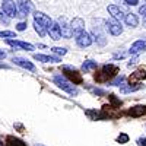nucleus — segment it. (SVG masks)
Here are the masks:
<instances>
[{"label":"nucleus","mask_w":146,"mask_h":146,"mask_svg":"<svg viewBox=\"0 0 146 146\" xmlns=\"http://www.w3.org/2000/svg\"><path fill=\"white\" fill-rule=\"evenodd\" d=\"M0 67H6V66H3V64H0Z\"/></svg>","instance_id":"39"},{"label":"nucleus","mask_w":146,"mask_h":146,"mask_svg":"<svg viewBox=\"0 0 146 146\" xmlns=\"http://www.w3.org/2000/svg\"><path fill=\"white\" fill-rule=\"evenodd\" d=\"M12 62H13L15 64H18V66H21V67H23V69L29 70V72H35V66L29 62V60H27V58H22V57H13V58H12Z\"/></svg>","instance_id":"8"},{"label":"nucleus","mask_w":146,"mask_h":146,"mask_svg":"<svg viewBox=\"0 0 146 146\" xmlns=\"http://www.w3.org/2000/svg\"><path fill=\"white\" fill-rule=\"evenodd\" d=\"M6 142H7V146H27V143H23L21 139L13 137V136H7Z\"/></svg>","instance_id":"20"},{"label":"nucleus","mask_w":146,"mask_h":146,"mask_svg":"<svg viewBox=\"0 0 146 146\" xmlns=\"http://www.w3.org/2000/svg\"><path fill=\"white\" fill-rule=\"evenodd\" d=\"M58 28H60V34H62V36H64V38H70V36L73 35L72 28H70V25H67L64 18L58 21Z\"/></svg>","instance_id":"11"},{"label":"nucleus","mask_w":146,"mask_h":146,"mask_svg":"<svg viewBox=\"0 0 146 146\" xmlns=\"http://www.w3.org/2000/svg\"><path fill=\"white\" fill-rule=\"evenodd\" d=\"M34 58L42 63H58L60 57H51V56H44V54H34Z\"/></svg>","instance_id":"17"},{"label":"nucleus","mask_w":146,"mask_h":146,"mask_svg":"<svg viewBox=\"0 0 146 146\" xmlns=\"http://www.w3.org/2000/svg\"><path fill=\"white\" fill-rule=\"evenodd\" d=\"M54 82H56V85L62 89V91H64V92H67V94H70V95H73V96H76L78 95V89H76V86L73 85L69 79H66V76H63V75H56L54 76Z\"/></svg>","instance_id":"1"},{"label":"nucleus","mask_w":146,"mask_h":146,"mask_svg":"<svg viewBox=\"0 0 146 146\" xmlns=\"http://www.w3.org/2000/svg\"><path fill=\"white\" fill-rule=\"evenodd\" d=\"M117 142H118V143H121V145L127 143V142H129V135H126V133H120L118 137H117Z\"/></svg>","instance_id":"27"},{"label":"nucleus","mask_w":146,"mask_h":146,"mask_svg":"<svg viewBox=\"0 0 146 146\" xmlns=\"http://www.w3.org/2000/svg\"><path fill=\"white\" fill-rule=\"evenodd\" d=\"M0 22L5 23V25H7V23H9V18H7V15L5 13V12H0Z\"/></svg>","instance_id":"29"},{"label":"nucleus","mask_w":146,"mask_h":146,"mask_svg":"<svg viewBox=\"0 0 146 146\" xmlns=\"http://www.w3.org/2000/svg\"><path fill=\"white\" fill-rule=\"evenodd\" d=\"M137 142H139V146H146V139L145 137H140Z\"/></svg>","instance_id":"36"},{"label":"nucleus","mask_w":146,"mask_h":146,"mask_svg":"<svg viewBox=\"0 0 146 146\" xmlns=\"http://www.w3.org/2000/svg\"><path fill=\"white\" fill-rule=\"evenodd\" d=\"M127 5L129 6H137L139 5V0H127Z\"/></svg>","instance_id":"34"},{"label":"nucleus","mask_w":146,"mask_h":146,"mask_svg":"<svg viewBox=\"0 0 146 146\" xmlns=\"http://www.w3.org/2000/svg\"><path fill=\"white\" fill-rule=\"evenodd\" d=\"M27 29V22H19L16 25V31H25Z\"/></svg>","instance_id":"31"},{"label":"nucleus","mask_w":146,"mask_h":146,"mask_svg":"<svg viewBox=\"0 0 146 146\" xmlns=\"http://www.w3.org/2000/svg\"><path fill=\"white\" fill-rule=\"evenodd\" d=\"M18 9H19V13H22L23 16H27L29 12L34 9L32 7V2H29V0H19L18 2Z\"/></svg>","instance_id":"12"},{"label":"nucleus","mask_w":146,"mask_h":146,"mask_svg":"<svg viewBox=\"0 0 146 146\" xmlns=\"http://www.w3.org/2000/svg\"><path fill=\"white\" fill-rule=\"evenodd\" d=\"M108 13L111 15L114 19H117V21H121V19H124V12L121 10L118 6H115V5H110L108 7Z\"/></svg>","instance_id":"13"},{"label":"nucleus","mask_w":146,"mask_h":146,"mask_svg":"<svg viewBox=\"0 0 146 146\" xmlns=\"http://www.w3.org/2000/svg\"><path fill=\"white\" fill-rule=\"evenodd\" d=\"M70 28H72V32L75 34V35H78L79 32L85 31V22H83V19L75 18V19L70 22Z\"/></svg>","instance_id":"10"},{"label":"nucleus","mask_w":146,"mask_h":146,"mask_svg":"<svg viewBox=\"0 0 146 146\" xmlns=\"http://www.w3.org/2000/svg\"><path fill=\"white\" fill-rule=\"evenodd\" d=\"M139 13L143 16V19H145V27H146V5H143V6L139 7Z\"/></svg>","instance_id":"30"},{"label":"nucleus","mask_w":146,"mask_h":146,"mask_svg":"<svg viewBox=\"0 0 146 146\" xmlns=\"http://www.w3.org/2000/svg\"><path fill=\"white\" fill-rule=\"evenodd\" d=\"M110 100H111V102H113V104H115L117 107H120V105H121V101L115 98V95H110Z\"/></svg>","instance_id":"32"},{"label":"nucleus","mask_w":146,"mask_h":146,"mask_svg":"<svg viewBox=\"0 0 146 146\" xmlns=\"http://www.w3.org/2000/svg\"><path fill=\"white\" fill-rule=\"evenodd\" d=\"M51 51H53L54 54H58V56H64V54L67 53V50H66V48H63V47H53Z\"/></svg>","instance_id":"24"},{"label":"nucleus","mask_w":146,"mask_h":146,"mask_svg":"<svg viewBox=\"0 0 146 146\" xmlns=\"http://www.w3.org/2000/svg\"><path fill=\"white\" fill-rule=\"evenodd\" d=\"M76 44H78L79 47H82V48L89 47V45L92 44V35L88 34V32H85V31L79 32V34L76 35Z\"/></svg>","instance_id":"5"},{"label":"nucleus","mask_w":146,"mask_h":146,"mask_svg":"<svg viewBox=\"0 0 146 146\" xmlns=\"http://www.w3.org/2000/svg\"><path fill=\"white\" fill-rule=\"evenodd\" d=\"M34 28H35V32L38 34L40 36H45V34H47V29L41 25V23H38L36 21H34Z\"/></svg>","instance_id":"22"},{"label":"nucleus","mask_w":146,"mask_h":146,"mask_svg":"<svg viewBox=\"0 0 146 146\" xmlns=\"http://www.w3.org/2000/svg\"><path fill=\"white\" fill-rule=\"evenodd\" d=\"M102 70L107 73V76H108L110 79L114 78L115 75H118V67L114 66V64H105V66L102 67Z\"/></svg>","instance_id":"18"},{"label":"nucleus","mask_w":146,"mask_h":146,"mask_svg":"<svg viewBox=\"0 0 146 146\" xmlns=\"http://www.w3.org/2000/svg\"><path fill=\"white\" fill-rule=\"evenodd\" d=\"M96 67H98V64H96V62H94V60H86V62H83V64H82V70L85 73H89V72L95 70Z\"/></svg>","instance_id":"19"},{"label":"nucleus","mask_w":146,"mask_h":146,"mask_svg":"<svg viewBox=\"0 0 146 146\" xmlns=\"http://www.w3.org/2000/svg\"><path fill=\"white\" fill-rule=\"evenodd\" d=\"M126 57V53H115L114 54V58H124Z\"/></svg>","instance_id":"35"},{"label":"nucleus","mask_w":146,"mask_h":146,"mask_svg":"<svg viewBox=\"0 0 146 146\" xmlns=\"http://www.w3.org/2000/svg\"><path fill=\"white\" fill-rule=\"evenodd\" d=\"M6 44H9V45H12V47L22 48V50H27V51H32V50H34V45H32V44L23 42V41H18V40H12V38H7V40H6Z\"/></svg>","instance_id":"7"},{"label":"nucleus","mask_w":146,"mask_h":146,"mask_svg":"<svg viewBox=\"0 0 146 146\" xmlns=\"http://www.w3.org/2000/svg\"><path fill=\"white\" fill-rule=\"evenodd\" d=\"M107 28H108V32L111 35H114V36H118L121 32H123V27H121L120 21H117L114 18L107 21Z\"/></svg>","instance_id":"3"},{"label":"nucleus","mask_w":146,"mask_h":146,"mask_svg":"<svg viewBox=\"0 0 146 146\" xmlns=\"http://www.w3.org/2000/svg\"><path fill=\"white\" fill-rule=\"evenodd\" d=\"M89 91H91L92 94H95V95H104V94H105L102 89H96V88H89Z\"/></svg>","instance_id":"33"},{"label":"nucleus","mask_w":146,"mask_h":146,"mask_svg":"<svg viewBox=\"0 0 146 146\" xmlns=\"http://www.w3.org/2000/svg\"><path fill=\"white\" fill-rule=\"evenodd\" d=\"M123 80H124V76L123 75H115L114 79L111 80V85H113V86H117V85H120Z\"/></svg>","instance_id":"26"},{"label":"nucleus","mask_w":146,"mask_h":146,"mask_svg":"<svg viewBox=\"0 0 146 146\" xmlns=\"http://www.w3.org/2000/svg\"><path fill=\"white\" fill-rule=\"evenodd\" d=\"M2 9L3 12L9 16V18H15L18 15V10H16V6L12 0H3V5H2Z\"/></svg>","instance_id":"6"},{"label":"nucleus","mask_w":146,"mask_h":146,"mask_svg":"<svg viewBox=\"0 0 146 146\" xmlns=\"http://www.w3.org/2000/svg\"><path fill=\"white\" fill-rule=\"evenodd\" d=\"M129 114L131 117H135V118L145 115L146 114V105H135V107H131L129 110Z\"/></svg>","instance_id":"16"},{"label":"nucleus","mask_w":146,"mask_h":146,"mask_svg":"<svg viewBox=\"0 0 146 146\" xmlns=\"http://www.w3.org/2000/svg\"><path fill=\"white\" fill-rule=\"evenodd\" d=\"M35 146H44V145H40V143H36V145H35Z\"/></svg>","instance_id":"38"},{"label":"nucleus","mask_w":146,"mask_h":146,"mask_svg":"<svg viewBox=\"0 0 146 146\" xmlns=\"http://www.w3.org/2000/svg\"><path fill=\"white\" fill-rule=\"evenodd\" d=\"M146 50V42L143 40H139V41H135L130 47V54L131 56H137L140 53H143Z\"/></svg>","instance_id":"9"},{"label":"nucleus","mask_w":146,"mask_h":146,"mask_svg":"<svg viewBox=\"0 0 146 146\" xmlns=\"http://www.w3.org/2000/svg\"><path fill=\"white\" fill-rule=\"evenodd\" d=\"M94 78H95V80H96V82H98V83H102V82H107V80L110 79V78L107 76V73H105L104 70H101L100 73H96V75H95Z\"/></svg>","instance_id":"23"},{"label":"nucleus","mask_w":146,"mask_h":146,"mask_svg":"<svg viewBox=\"0 0 146 146\" xmlns=\"http://www.w3.org/2000/svg\"><path fill=\"white\" fill-rule=\"evenodd\" d=\"M124 22H126V25L127 27H130V28H136L137 25H139V18H137V15H135V13H126L124 15Z\"/></svg>","instance_id":"15"},{"label":"nucleus","mask_w":146,"mask_h":146,"mask_svg":"<svg viewBox=\"0 0 146 146\" xmlns=\"http://www.w3.org/2000/svg\"><path fill=\"white\" fill-rule=\"evenodd\" d=\"M34 21H36L38 23H41L45 29H48V28L53 25V19L48 16V15L42 13V12H38V10L34 12Z\"/></svg>","instance_id":"2"},{"label":"nucleus","mask_w":146,"mask_h":146,"mask_svg":"<svg viewBox=\"0 0 146 146\" xmlns=\"http://www.w3.org/2000/svg\"><path fill=\"white\" fill-rule=\"evenodd\" d=\"M5 57H6V53L3 50H0V58H5Z\"/></svg>","instance_id":"37"},{"label":"nucleus","mask_w":146,"mask_h":146,"mask_svg":"<svg viewBox=\"0 0 146 146\" xmlns=\"http://www.w3.org/2000/svg\"><path fill=\"white\" fill-rule=\"evenodd\" d=\"M48 35H50V38H53L54 41H58V40H62V34H60V28H58V23H54L53 22V25L47 29Z\"/></svg>","instance_id":"14"},{"label":"nucleus","mask_w":146,"mask_h":146,"mask_svg":"<svg viewBox=\"0 0 146 146\" xmlns=\"http://www.w3.org/2000/svg\"><path fill=\"white\" fill-rule=\"evenodd\" d=\"M63 70H64V73H66V78H69V80H70L73 85L82 83V76H80V73H78L75 69H72L70 66H64Z\"/></svg>","instance_id":"4"},{"label":"nucleus","mask_w":146,"mask_h":146,"mask_svg":"<svg viewBox=\"0 0 146 146\" xmlns=\"http://www.w3.org/2000/svg\"><path fill=\"white\" fill-rule=\"evenodd\" d=\"M0 36H5V38H13L15 32L13 31H0Z\"/></svg>","instance_id":"28"},{"label":"nucleus","mask_w":146,"mask_h":146,"mask_svg":"<svg viewBox=\"0 0 146 146\" xmlns=\"http://www.w3.org/2000/svg\"><path fill=\"white\" fill-rule=\"evenodd\" d=\"M142 88V85H136V86H129V88H121V92L123 94H127V92H135V91H139Z\"/></svg>","instance_id":"25"},{"label":"nucleus","mask_w":146,"mask_h":146,"mask_svg":"<svg viewBox=\"0 0 146 146\" xmlns=\"http://www.w3.org/2000/svg\"><path fill=\"white\" fill-rule=\"evenodd\" d=\"M146 78V72L145 70H136L133 75L130 76V82H133V80H137V79H145Z\"/></svg>","instance_id":"21"}]
</instances>
